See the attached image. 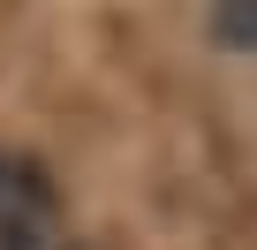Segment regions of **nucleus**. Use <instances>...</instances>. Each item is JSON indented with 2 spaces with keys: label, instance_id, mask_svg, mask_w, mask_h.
Here are the masks:
<instances>
[{
  "label": "nucleus",
  "instance_id": "nucleus-1",
  "mask_svg": "<svg viewBox=\"0 0 257 250\" xmlns=\"http://www.w3.org/2000/svg\"><path fill=\"white\" fill-rule=\"evenodd\" d=\"M204 31H212V46H227V53H257V0H212Z\"/></svg>",
  "mask_w": 257,
  "mask_h": 250
}]
</instances>
